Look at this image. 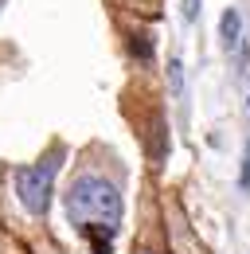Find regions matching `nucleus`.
<instances>
[{
    "label": "nucleus",
    "instance_id": "f257e3e1",
    "mask_svg": "<svg viewBox=\"0 0 250 254\" xmlns=\"http://www.w3.org/2000/svg\"><path fill=\"white\" fill-rule=\"evenodd\" d=\"M66 215L78 227L82 239H90L94 254L114 251V235L122 231V195L102 176H78L66 188Z\"/></svg>",
    "mask_w": 250,
    "mask_h": 254
},
{
    "label": "nucleus",
    "instance_id": "f03ea898",
    "mask_svg": "<svg viewBox=\"0 0 250 254\" xmlns=\"http://www.w3.org/2000/svg\"><path fill=\"white\" fill-rule=\"evenodd\" d=\"M59 160H62V149H51L47 160L20 164V168H16V195H20V203L28 207L31 215H43V211L51 207V184H55Z\"/></svg>",
    "mask_w": 250,
    "mask_h": 254
},
{
    "label": "nucleus",
    "instance_id": "7ed1b4c3",
    "mask_svg": "<svg viewBox=\"0 0 250 254\" xmlns=\"http://www.w3.org/2000/svg\"><path fill=\"white\" fill-rule=\"evenodd\" d=\"M219 39H223L227 55H235V59H239V66H243V74H247V47H243V12H239V8H227V12L219 16Z\"/></svg>",
    "mask_w": 250,
    "mask_h": 254
},
{
    "label": "nucleus",
    "instance_id": "20e7f679",
    "mask_svg": "<svg viewBox=\"0 0 250 254\" xmlns=\"http://www.w3.org/2000/svg\"><path fill=\"white\" fill-rule=\"evenodd\" d=\"M168 82H172V94L180 98V90H184V66H180V55L168 59Z\"/></svg>",
    "mask_w": 250,
    "mask_h": 254
},
{
    "label": "nucleus",
    "instance_id": "39448f33",
    "mask_svg": "<svg viewBox=\"0 0 250 254\" xmlns=\"http://www.w3.org/2000/svg\"><path fill=\"white\" fill-rule=\"evenodd\" d=\"M129 47H133V55H141V59H145V63H149V59H153V43H149V35H137V39H133V43H129Z\"/></svg>",
    "mask_w": 250,
    "mask_h": 254
},
{
    "label": "nucleus",
    "instance_id": "423d86ee",
    "mask_svg": "<svg viewBox=\"0 0 250 254\" xmlns=\"http://www.w3.org/2000/svg\"><path fill=\"white\" fill-rule=\"evenodd\" d=\"M243 191H250V145H247V157H243V176H239Z\"/></svg>",
    "mask_w": 250,
    "mask_h": 254
},
{
    "label": "nucleus",
    "instance_id": "0eeeda50",
    "mask_svg": "<svg viewBox=\"0 0 250 254\" xmlns=\"http://www.w3.org/2000/svg\"><path fill=\"white\" fill-rule=\"evenodd\" d=\"M195 16H199V0H184V20L191 24Z\"/></svg>",
    "mask_w": 250,
    "mask_h": 254
},
{
    "label": "nucleus",
    "instance_id": "6e6552de",
    "mask_svg": "<svg viewBox=\"0 0 250 254\" xmlns=\"http://www.w3.org/2000/svg\"><path fill=\"white\" fill-rule=\"evenodd\" d=\"M4 4H8V0H0V8H4Z\"/></svg>",
    "mask_w": 250,
    "mask_h": 254
},
{
    "label": "nucleus",
    "instance_id": "1a4fd4ad",
    "mask_svg": "<svg viewBox=\"0 0 250 254\" xmlns=\"http://www.w3.org/2000/svg\"><path fill=\"white\" fill-rule=\"evenodd\" d=\"M141 254H153V251H141Z\"/></svg>",
    "mask_w": 250,
    "mask_h": 254
}]
</instances>
